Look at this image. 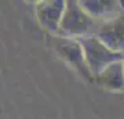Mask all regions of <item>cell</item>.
I'll use <instances>...</instances> for the list:
<instances>
[{"instance_id": "7", "label": "cell", "mask_w": 124, "mask_h": 119, "mask_svg": "<svg viewBox=\"0 0 124 119\" xmlns=\"http://www.w3.org/2000/svg\"><path fill=\"white\" fill-rule=\"evenodd\" d=\"M65 10V1H50L40 6V19L51 31L57 32L59 29L62 14Z\"/></svg>"}, {"instance_id": "8", "label": "cell", "mask_w": 124, "mask_h": 119, "mask_svg": "<svg viewBox=\"0 0 124 119\" xmlns=\"http://www.w3.org/2000/svg\"><path fill=\"white\" fill-rule=\"evenodd\" d=\"M123 68H124V60H123Z\"/></svg>"}, {"instance_id": "2", "label": "cell", "mask_w": 124, "mask_h": 119, "mask_svg": "<svg viewBox=\"0 0 124 119\" xmlns=\"http://www.w3.org/2000/svg\"><path fill=\"white\" fill-rule=\"evenodd\" d=\"M77 40L83 47L85 62H87V66H88L94 80L108 65L124 60V54L112 51L94 35L79 37Z\"/></svg>"}, {"instance_id": "5", "label": "cell", "mask_w": 124, "mask_h": 119, "mask_svg": "<svg viewBox=\"0 0 124 119\" xmlns=\"http://www.w3.org/2000/svg\"><path fill=\"white\" fill-rule=\"evenodd\" d=\"M80 6L84 9L85 13L98 22L113 19L124 13L121 1H116V0H85V1H80Z\"/></svg>"}, {"instance_id": "1", "label": "cell", "mask_w": 124, "mask_h": 119, "mask_svg": "<svg viewBox=\"0 0 124 119\" xmlns=\"http://www.w3.org/2000/svg\"><path fill=\"white\" fill-rule=\"evenodd\" d=\"M101 22L94 19L80 6V1H66L59 29L68 35L84 37L95 35Z\"/></svg>"}, {"instance_id": "4", "label": "cell", "mask_w": 124, "mask_h": 119, "mask_svg": "<svg viewBox=\"0 0 124 119\" xmlns=\"http://www.w3.org/2000/svg\"><path fill=\"white\" fill-rule=\"evenodd\" d=\"M94 36L112 51L124 54V13L113 19L101 22Z\"/></svg>"}, {"instance_id": "3", "label": "cell", "mask_w": 124, "mask_h": 119, "mask_svg": "<svg viewBox=\"0 0 124 119\" xmlns=\"http://www.w3.org/2000/svg\"><path fill=\"white\" fill-rule=\"evenodd\" d=\"M53 46L55 51L63 60H66V62H69L85 80H88V82L94 80L88 66H87L84 51H83V47L79 43V40L68 39V37H53Z\"/></svg>"}, {"instance_id": "6", "label": "cell", "mask_w": 124, "mask_h": 119, "mask_svg": "<svg viewBox=\"0 0 124 119\" xmlns=\"http://www.w3.org/2000/svg\"><path fill=\"white\" fill-rule=\"evenodd\" d=\"M99 86L110 92H121L124 90V68L123 61L113 62L108 65L101 73L95 78Z\"/></svg>"}]
</instances>
